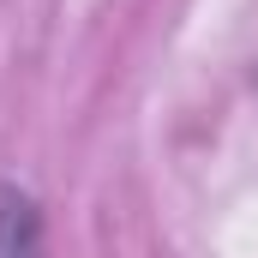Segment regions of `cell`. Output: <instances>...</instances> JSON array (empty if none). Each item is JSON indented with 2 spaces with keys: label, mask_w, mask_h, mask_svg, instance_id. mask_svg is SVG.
<instances>
[{
  "label": "cell",
  "mask_w": 258,
  "mask_h": 258,
  "mask_svg": "<svg viewBox=\"0 0 258 258\" xmlns=\"http://www.w3.org/2000/svg\"><path fill=\"white\" fill-rule=\"evenodd\" d=\"M0 258H48L42 240V210L18 186H0Z\"/></svg>",
  "instance_id": "6da1fadb"
}]
</instances>
